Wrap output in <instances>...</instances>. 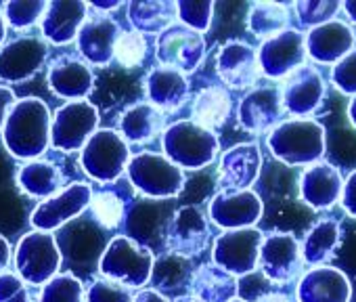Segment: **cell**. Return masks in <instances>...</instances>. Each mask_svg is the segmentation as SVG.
Listing matches in <instances>:
<instances>
[{
    "label": "cell",
    "instance_id": "e575fe53",
    "mask_svg": "<svg viewBox=\"0 0 356 302\" xmlns=\"http://www.w3.org/2000/svg\"><path fill=\"white\" fill-rule=\"evenodd\" d=\"M193 275L191 258L178 256L174 252H161L153 258V269L149 281L153 283V289L159 294L178 292L189 285Z\"/></svg>",
    "mask_w": 356,
    "mask_h": 302
},
{
    "label": "cell",
    "instance_id": "ab89813d",
    "mask_svg": "<svg viewBox=\"0 0 356 302\" xmlns=\"http://www.w3.org/2000/svg\"><path fill=\"white\" fill-rule=\"evenodd\" d=\"M47 3L44 0H11L3 9L7 26L15 30H30L32 26L40 24L44 15Z\"/></svg>",
    "mask_w": 356,
    "mask_h": 302
},
{
    "label": "cell",
    "instance_id": "83f0119b",
    "mask_svg": "<svg viewBox=\"0 0 356 302\" xmlns=\"http://www.w3.org/2000/svg\"><path fill=\"white\" fill-rule=\"evenodd\" d=\"M145 97L147 103L157 107L161 113L176 111L189 99V80L185 74L170 67H153L147 72L145 80Z\"/></svg>",
    "mask_w": 356,
    "mask_h": 302
},
{
    "label": "cell",
    "instance_id": "f907efd6",
    "mask_svg": "<svg viewBox=\"0 0 356 302\" xmlns=\"http://www.w3.org/2000/svg\"><path fill=\"white\" fill-rule=\"evenodd\" d=\"M9 262H11V246L3 235H0V275L7 271Z\"/></svg>",
    "mask_w": 356,
    "mask_h": 302
},
{
    "label": "cell",
    "instance_id": "7a4b0ae2",
    "mask_svg": "<svg viewBox=\"0 0 356 302\" xmlns=\"http://www.w3.org/2000/svg\"><path fill=\"white\" fill-rule=\"evenodd\" d=\"M266 145L270 154L287 166H312L323 162L327 134L325 126L312 118H291L268 132Z\"/></svg>",
    "mask_w": 356,
    "mask_h": 302
},
{
    "label": "cell",
    "instance_id": "681fc988",
    "mask_svg": "<svg viewBox=\"0 0 356 302\" xmlns=\"http://www.w3.org/2000/svg\"><path fill=\"white\" fill-rule=\"evenodd\" d=\"M132 302H170V300L163 294L149 287V289H140L136 296H132Z\"/></svg>",
    "mask_w": 356,
    "mask_h": 302
},
{
    "label": "cell",
    "instance_id": "7c38bea8",
    "mask_svg": "<svg viewBox=\"0 0 356 302\" xmlns=\"http://www.w3.org/2000/svg\"><path fill=\"white\" fill-rule=\"evenodd\" d=\"M264 233L256 227L222 231L212 246V262L227 273L241 277L258 269V256Z\"/></svg>",
    "mask_w": 356,
    "mask_h": 302
},
{
    "label": "cell",
    "instance_id": "f1b7e54d",
    "mask_svg": "<svg viewBox=\"0 0 356 302\" xmlns=\"http://www.w3.org/2000/svg\"><path fill=\"white\" fill-rule=\"evenodd\" d=\"M165 128L163 113L147 101L128 105L118 118V132L130 145H143L153 141Z\"/></svg>",
    "mask_w": 356,
    "mask_h": 302
},
{
    "label": "cell",
    "instance_id": "6f0895ef",
    "mask_svg": "<svg viewBox=\"0 0 356 302\" xmlns=\"http://www.w3.org/2000/svg\"><path fill=\"white\" fill-rule=\"evenodd\" d=\"M231 302H248V300H241V298H235V300H231Z\"/></svg>",
    "mask_w": 356,
    "mask_h": 302
},
{
    "label": "cell",
    "instance_id": "b9f144b4",
    "mask_svg": "<svg viewBox=\"0 0 356 302\" xmlns=\"http://www.w3.org/2000/svg\"><path fill=\"white\" fill-rule=\"evenodd\" d=\"M147 57V40L143 34L134 32V30H122L115 45H113V59L130 70V67H138Z\"/></svg>",
    "mask_w": 356,
    "mask_h": 302
},
{
    "label": "cell",
    "instance_id": "ac0fdd59",
    "mask_svg": "<svg viewBox=\"0 0 356 302\" xmlns=\"http://www.w3.org/2000/svg\"><path fill=\"white\" fill-rule=\"evenodd\" d=\"M90 9V7H88ZM120 24L109 15L90 9L78 36V53L80 59L88 65L105 67L113 61V45L120 36Z\"/></svg>",
    "mask_w": 356,
    "mask_h": 302
},
{
    "label": "cell",
    "instance_id": "44dd1931",
    "mask_svg": "<svg viewBox=\"0 0 356 302\" xmlns=\"http://www.w3.org/2000/svg\"><path fill=\"white\" fill-rule=\"evenodd\" d=\"M47 82L53 95L65 101H86L95 88V74L76 55H59L49 63Z\"/></svg>",
    "mask_w": 356,
    "mask_h": 302
},
{
    "label": "cell",
    "instance_id": "7bdbcfd3",
    "mask_svg": "<svg viewBox=\"0 0 356 302\" xmlns=\"http://www.w3.org/2000/svg\"><path fill=\"white\" fill-rule=\"evenodd\" d=\"M339 11L341 3H337V0H300V3H296L298 22L310 30L335 19Z\"/></svg>",
    "mask_w": 356,
    "mask_h": 302
},
{
    "label": "cell",
    "instance_id": "74e56055",
    "mask_svg": "<svg viewBox=\"0 0 356 302\" xmlns=\"http://www.w3.org/2000/svg\"><path fill=\"white\" fill-rule=\"evenodd\" d=\"M88 210H90V216H92L95 225H99L103 231H113L124 221L126 202L111 189H103V191H97V193L92 191Z\"/></svg>",
    "mask_w": 356,
    "mask_h": 302
},
{
    "label": "cell",
    "instance_id": "4dcf8cb0",
    "mask_svg": "<svg viewBox=\"0 0 356 302\" xmlns=\"http://www.w3.org/2000/svg\"><path fill=\"white\" fill-rule=\"evenodd\" d=\"M57 244L63 246V252L78 262H90L97 256L101 258L105 250V235L99 225L92 221H72L67 229L61 231Z\"/></svg>",
    "mask_w": 356,
    "mask_h": 302
},
{
    "label": "cell",
    "instance_id": "c3c4849f",
    "mask_svg": "<svg viewBox=\"0 0 356 302\" xmlns=\"http://www.w3.org/2000/svg\"><path fill=\"white\" fill-rule=\"evenodd\" d=\"M15 101H17V97H15L13 88L0 84V132H3V126H5L7 116H9L11 107L15 105Z\"/></svg>",
    "mask_w": 356,
    "mask_h": 302
},
{
    "label": "cell",
    "instance_id": "e0dca14e",
    "mask_svg": "<svg viewBox=\"0 0 356 302\" xmlns=\"http://www.w3.org/2000/svg\"><path fill=\"white\" fill-rule=\"evenodd\" d=\"M258 65L260 74L270 80L287 78L291 72L304 65L306 61V42L300 30H285L260 45Z\"/></svg>",
    "mask_w": 356,
    "mask_h": 302
},
{
    "label": "cell",
    "instance_id": "9c48e42d",
    "mask_svg": "<svg viewBox=\"0 0 356 302\" xmlns=\"http://www.w3.org/2000/svg\"><path fill=\"white\" fill-rule=\"evenodd\" d=\"M168 200H138L124 212V235L151 252H165V231L172 218Z\"/></svg>",
    "mask_w": 356,
    "mask_h": 302
},
{
    "label": "cell",
    "instance_id": "5bb4252c",
    "mask_svg": "<svg viewBox=\"0 0 356 302\" xmlns=\"http://www.w3.org/2000/svg\"><path fill=\"white\" fill-rule=\"evenodd\" d=\"M264 212L260 196L252 189H220L208 206V218L222 231L250 229Z\"/></svg>",
    "mask_w": 356,
    "mask_h": 302
},
{
    "label": "cell",
    "instance_id": "f6af8a7d",
    "mask_svg": "<svg viewBox=\"0 0 356 302\" xmlns=\"http://www.w3.org/2000/svg\"><path fill=\"white\" fill-rule=\"evenodd\" d=\"M331 82L341 95L356 97V49L331 67Z\"/></svg>",
    "mask_w": 356,
    "mask_h": 302
},
{
    "label": "cell",
    "instance_id": "f5cc1de1",
    "mask_svg": "<svg viewBox=\"0 0 356 302\" xmlns=\"http://www.w3.org/2000/svg\"><path fill=\"white\" fill-rule=\"evenodd\" d=\"M341 11L346 13V17L356 24V0H343L341 3Z\"/></svg>",
    "mask_w": 356,
    "mask_h": 302
},
{
    "label": "cell",
    "instance_id": "ee69618b",
    "mask_svg": "<svg viewBox=\"0 0 356 302\" xmlns=\"http://www.w3.org/2000/svg\"><path fill=\"white\" fill-rule=\"evenodd\" d=\"M84 302H132V292L115 281L99 277L84 292Z\"/></svg>",
    "mask_w": 356,
    "mask_h": 302
},
{
    "label": "cell",
    "instance_id": "f546056e",
    "mask_svg": "<svg viewBox=\"0 0 356 302\" xmlns=\"http://www.w3.org/2000/svg\"><path fill=\"white\" fill-rule=\"evenodd\" d=\"M189 287L197 302H231L239 294L237 277L214 262H204L193 269Z\"/></svg>",
    "mask_w": 356,
    "mask_h": 302
},
{
    "label": "cell",
    "instance_id": "603a6c76",
    "mask_svg": "<svg viewBox=\"0 0 356 302\" xmlns=\"http://www.w3.org/2000/svg\"><path fill=\"white\" fill-rule=\"evenodd\" d=\"M306 55L321 65H335L343 59L356 45V34L350 24L341 19H331L318 28H312L306 36Z\"/></svg>",
    "mask_w": 356,
    "mask_h": 302
},
{
    "label": "cell",
    "instance_id": "816d5d0a",
    "mask_svg": "<svg viewBox=\"0 0 356 302\" xmlns=\"http://www.w3.org/2000/svg\"><path fill=\"white\" fill-rule=\"evenodd\" d=\"M256 302H293V300L283 292H268V294H262Z\"/></svg>",
    "mask_w": 356,
    "mask_h": 302
},
{
    "label": "cell",
    "instance_id": "4fadbf2b",
    "mask_svg": "<svg viewBox=\"0 0 356 302\" xmlns=\"http://www.w3.org/2000/svg\"><path fill=\"white\" fill-rule=\"evenodd\" d=\"M210 241H212L210 221L200 206H183L174 210L165 231L168 252L193 258L204 250H208Z\"/></svg>",
    "mask_w": 356,
    "mask_h": 302
},
{
    "label": "cell",
    "instance_id": "3957f363",
    "mask_svg": "<svg viewBox=\"0 0 356 302\" xmlns=\"http://www.w3.org/2000/svg\"><path fill=\"white\" fill-rule=\"evenodd\" d=\"M163 156L185 170H202L210 166L220 151L218 136L212 130L202 128L193 120H178L161 132Z\"/></svg>",
    "mask_w": 356,
    "mask_h": 302
},
{
    "label": "cell",
    "instance_id": "d590c367",
    "mask_svg": "<svg viewBox=\"0 0 356 302\" xmlns=\"http://www.w3.org/2000/svg\"><path fill=\"white\" fill-rule=\"evenodd\" d=\"M231 107H233V101H231L229 90L225 86L214 84L197 93L193 107H191V116L195 124L214 132L227 122V118L231 116Z\"/></svg>",
    "mask_w": 356,
    "mask_h": 302
},
{
    "label": "cell",
    "instance_id": "8992f818",
    "mask_svg": "<svg viewBox=\"0 0 356 302\" xmlns=\"http://www.w3.org/2000/svg\"><path fill=\"white\" fill-rule=\"evenodd\" d=\"M130 158L128 143L111 128H99L80 149V166L84 175L101 185L115 183L126 173Z\"/></svg>",
    "mask_w": 356,
    "mask_h": 302
},
{
    "label": "cell",
    "instance_id": "d4e9b609",
    "mask_svg": "<svg viewBox=\"0 0 356 302\" xmlns=\"http://www.w3.org/2000/svg\"><path fill=\"white\" fill-rule=\"evenodd\" d=\"M262 170V151L256 143H239L220 158L218 185L222 189H250Z\"/></svg>",
    "mask_w": 356,
    "mask_h": 302
},
{
    "label": "cell",
    "instance_id": "f35d334b",
    "mask_svg": "<svg viewBox=\"0 0 356 302\" xmlns=\"http://www.w3.org/2000/svg\"><path fill=\"white\" fill-rule=\"evenodd\" d=\"M84 283L74 273H57L42 285L38 302H84Z\"/></svg>",
    "mask_w": 356,
    "mask_h": 302
},
{
    "label": "cell",
    "instance_id": "ba28073f",
    "mask_svg": "<svg viewBox=\"0 0 356 302\" xmlns=\"http://www.w3.org/2000/svg\"><path fill=\"white\" fill-rule=\"evenodd\" d=\"M99 109L90 101H67L51 120V145L65 154L80 151L99 130Z\"/></svg>",
    "mask_w": 356,
    "mask_h": 302
},
{
    "label": "cell",
    "instance_id": "ffe728a7",
    "mask_svg": "<svg viewBox=\"0 0 356 302\" xmlns=\"http://www.w3.org/2000/svg\"><path fill=\"white\" fill-rule=\"evenodd\" d=\"M285 109L279 86H254L237 107V122L248 132H268L283 122Z\"/></svg>",
    "mask_w": 356,
    "mask_h": 302
},
{
    "label": "cell",
    "instance_id": "11a10c76",
    "mask_svg": "<svg viewBox=\"0 0 356 302\" xmlns=\"http://www.w3.org/2000/svg\"><path fill=\"white\" fill-rule=\"evenodd\" d=\"M7 38V22H5V15L0 11V49H3V42Z\"/></svg>",
    "mask_w": 356,
    "mask_h": 302
},
{
    "label": "cell",
    "instance_id": "6da1fadb",
    "mask_svg": "<svg viewBox=\"0 0 356 302\" xmlns=\"http://www.w3.org/2000/svg\"><path fill=\"white\" fill-rule=\"evenodd\" d=\"M51 109L42 99L26 97L15 101L3 126L7 151L24 162L38 160L51 147Z\"/></svg>",
    "mask_w": 356,
    "mask_h": 302
},
{
    "label": "cell",
    "instance_id": "484cf974",
    "mask_svg": "<svg viewBox=\"0 0 356 302\" xmlns=\"http://www.w3.org/2000/svg\"><path fill=\"white\" fill-rule=\"evenodd\" d=\"M341 189L343 177L339 168L329 162H316L300 177V200L312 210L333 208L341 198Z\"/></svg>",
    "mask_w": 356,
    "mask_h": 302
},
{
    "label": "cell",
    "instance_id": "9a60e30c",
    "mask_svg": "<svg viewBox=\"0 0 356 302\" xmlns=\"http://www.w3.org/2000/svg\"><path fill=\"white\" fill-rule=\"evenodd\" d=\"M304 258L296 235L287 231H273L264 235L258 256V267L262 275L273 283H287L296 279L302 271Z\"/></svg>",
    "mask_w": 356,
    "mask_h": 302
},
{
    "label": "cell",
    "instance_id": "1f68e13d",
    "mask_svg": "<svg viewBox=\"0 0 356 302\" xmlns=\"http://www.w3.org/2000/svg\"><path fill=\"white\" fill-rule=\"evenodd\" d=\"M19 191L30 198L47 200L63 189V173L57 164L49 160H32L26 162L15 175Z\"/></svg>",
    "mask_w": 356,
    "mask_h": 302
},
{
    "label": "cell",
    "instance_id": "60d3db41",
    "mask_svg": "<svg viewBox=\"0 0 356 302\" xmlns=\"http://www.w3.org/2000/svg\"><path fill=\"white\" fill-rule=\"evenodd\" d=\"M212 15H214L212 0H178L176 3V19L200 34L210 30Z\"/></svg>",
    "mask_w": 356,
    "mask_h": 302
},
{
    "label": "cell",
    "instance_id": "277c9868",
    "mask_svg": "<svg viewBox=\"0 0 356 302\" xmlns=\"http://www.w3.org/2000/svg\"><path fill=\"white\" fill-rule=\"evenodd\" d=\"M126 177L136 193L147 200H172L185 189V173L157 151H140L132 156Z\"/></svg>",
    "mask_w": 356,
    "mask_h": 302
},
{
    "label": "cell",
    "instance_id": "52a82bcc",
    "mask_svg": "<svg viewBox=\"0 0 356 302\" xmlns=\"http://www.w3.org/2000/svg\"><path fill=\"white\" fill-rule=\"evenodd\" d=\"M61 248L57 237L47 231L26 233L15 248V273L30 285H44L59 273Z\"/></svg>",
    "mask_w": 356,
    "mask_h": 302
},
{
    "label": "cell",
    "instance_id": "9f6ffc18",
    "mask_svg": "<svg viewBox=\"0 0 356 302\" xmlns=\"http://www.w3.org/2000/svg\"><path fill=\"white\" fill-rule=\"evenodd\" d=\"M172 302H197L191 294H181V296H176Z\"/></svg>",
    "mask_w": 356,
    "mask_h": 302
},
{
    "label": "cell",
    "instance_id": "bcb514c9",
    "mask_svg": "<svg viewBox=\"0 0 356 302\" xmlns=\"http://www.w3.org/2000/svg\"><path fill=\"white\" fill-rule=\"evenodd\" d=\"M0 302H32L28 283L13 271L0 275Z\"/></svg>",
    "mask_w": 356,
    "mask_h": 302
},
{
    "label": "cell",
    "instance_id": "d6a6232c",
    "mask_svg": "<svg viewBox=\"0 0 356 302\" xmlns=\"http://www.w3.org/2000/svg\"><path fill=\"white\" fill-rule=\"evenodd\" d=\"M128 22L138 34H161L176 22V3L172 0H132Z\"/></svg>",
    "mask_w": 356,
    "mask_h": 302
},
{
    "label": "cell",
    "instance_id": "7dc6e473",
    "mask_svg": "<svg viewBox=\"0 0 356 302\" xmlns=\"http://www.w3.org/2000/svg\"><path fill=\"white\" fill-rule=\"evenodd\" d=\"M339 202H341V208L346 210V214L356 218V168L346 177Z\"/></svg>",
    "mask_w": 356,
    "mask_h": 302
},
{
    "label": "cell",
    "instance_id": "cb8c5ba5",
    "mask_svg": "<svg viewBox=\"0 0 356 302\" xmlns=\"http://www.w3.org/2000/svg\"><path fill=\"white\" fill-rule=\"evenodd\" d=\"M88 11V5L82 0H51L47 3L44 15L40 19L42 40L57 47L70 45L76 40Z\"/></svg>",
    "mask_w": 356,
    "mask_h": 302
},
{
    "label": "cell",
    "instance_id": "836d02e7",
    "mask_svg": "<svg viewBox=\"0 0 356 302\" xmlns=\"http://www.w3.org/2000/svg\"><path fill=\"white\" fill-rule=\"evenodd\" d=\"M339 241H341V227L337 221L333 218L316 221L308 229L304 241L300 244L304 262H308L310 267H323L335 256Z\"/></svg>",
    "mask_w": 356,
    "mask_h": 302
},
{
    "label": "cell",
    "instance_id": "8d00e7d4",
    "mask_svg": "<svg viewBox=\"0 0 356 302\" xmlns=\"http://www.w3.org/2000/svg\"><path fill=\"white\" fill-rule=\"evenodd\" d=\"M289 24V9L283 3H256L248 13V30L262 42L285 32Z\"/></svg>",
    "mask_w": 356,
    "mask_h": 302
},
{
    "label": "cell",
    "instance_id": "7402d4cb",
    "mask_svg": "<svg viewBox=\"0 0 356 302\" xmlns=\"http://www.w3.org/2000/svg\"><path fill=\"white\" fill-rule=\"evenodd\" d=\"M216 74L229 88H254L262 76L256 49L241 40L225 42L216 55Z\"/></svg>",
    "mask_w": 356,
    "mask_h": 302
},
{
    "label": "cell",
    "instance_id": "5b68a950",
    "mask_svg": "<svg viewBox=\"0 0 356 302\" xmlns=\"http://www.w3.org/2000/svg\"><path fill=\"white\" fill-rule=\"evenodd\" d=\"M153 258V252L145 246L126 235H115L107 241L99 258V273L109 281L136 289L149 283Z\"/></svg>",
    "mask_w": 356,
    "mask_h": 302
},
{
    "label": "cell",
    "instance_id": "8fae6325",
    "mask_svg": "<svg viewBox=\"0 0 356 302\" xmlns=\"http://www.w3.org/2000/svg\"><path fill=\"white\" fill-rule=\"evenodd\" d=\"M92 198V187L88 183L76 181L72 185H65L55 196L42 200L30 214V223L34 231H47L53 233L67 223L76 221L84 210H88Z\"/></svg>",
    "mask_w": 356,
    "mask_h": 302
},
{
    "label": "cell",
    "instance_id": "4316f807",
    "mask_svg": "<svg viewBox=\"0 0 356 302\" xmlns=\"http://www.w3.org/2000/svg\"><path fill=\"white\" fill-rule=\"evenodd\" d=\"M350 298L348 275L329 264L308 269L298 283V302H350Z\"/></svg>",
    "mask_w": 356,
    "mask_h": 302
},
{
    "label": "cell",
    "instance_id": "db71d44e",
    "mask_svg": "<svg viewBox=\"0 0 356 302\" xmlns=\"http://www.w3.org/2000/svg\"><path fill=\"white\" fill-rule=\"evenodd\" d=\"M348 120L356 128V97H352V101L348 103Z\"/></svg>",
    "mask_w": 356,
    "mask_h": 302
},
{
    "label": "cell",
    "instance_id": "2e32d148",
    "mask_svg": "<svg viewBox=\"0 0 356 302\" xmlns=\"http://www.w3.org/2000/svg\"><path fill=\"white\" fill-rule=\"evenodd\" d=\"M49 57V45L42 36H19L0 49V82L17 84L34 78Z\"/></svg>",
    "mask_w": 356,
    "mask_h": 302
},
{
    "label": "cell",
    "instance_id": "30bf717a",
    "mask_svg": "<svg viewBox=\"0 0 356 302\" xmlns=\"http://www.w3.org/2000/svg\"><path fill=\"white\" fill-rule=\"evenodd\" d=\"M155 59L161 67L176 70L185 76L193 74L206 59V38L183 24H174L157 34Z\"/></svg>",
    "mask_w": 356,
    "mask_h": 302
},
{
    "label": "cell",
    "instance_id": "d6986e66",
    "mask_svg": "<svg viewBox=\"0 0 356 302\" xmlns=\"http://www.w3.org/2000/svg\"><path fill=\"white\" fill-rule=\"evenodd\" d=\"M281 90L283 109L291 113L293 118H308L312 116L325 101L327 84L323 74L314 65H302L296 72H291Z\"/></svg>",
    "mask_w": 356,
    "mask_h": 302
}]
</instances>
